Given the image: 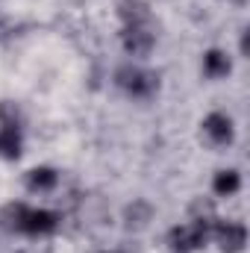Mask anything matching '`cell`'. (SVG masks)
I'll list each match as a JSON object with an SVG mask.
<instances>
[{
	"label": "cell",
	"instance_id": "6da1fadb",
	"mask_svg": "<svg viewBox=\"0 0 250 253\" xmlns=\"http://www.w3.org/2000/svg\"><path fill=\"white\" fill-rule=\"evenodd\" d=\"M121 18H124V30H121L124 50L129 56H147L156 44L147 6L141 0H121Z\"/></svg>",
	"mask_w": 250,
	"mask_h": 253
},
{
	"label": "cell",
	"instance_id": "7a4b0ae2",
	"mask_svg": "<svg viewBox=\"0 0 250 253\" xmlns=\"http://www.w3.org/2000/svg\"><path fill=\"white\" fill-rule=\"evenodd\" d=\"M6 215H9V227L24 236H50V233H56V227L62 221L59 212H53V209H36V206H24V203L9 206Z\"/></svg>",
	"mask_w": 250,
	"mask_h": 253
},
{
	"label": "cell",
	"instance_id": "3957f363",
	"mask_svg": "<svg viewBox=\"0 0 250 253\" xmlns=\"http://www.w3.org/2000/svg\"><path fill=\"white\" fill-rule=\"evenodd\" d=\"M212 221L215 218H194L188 224H180L168 233V248L171 253H194L200 251L209 236H212Z\"/></svg>",
	"mask_w": 250,
	"mask_h": 253
},
{
	"label": "cell",
	"instance_id": "277c9868",
	"mask_svg": "<svg viewBox=\"0 0 250 253\" xmlns=\"http://www.w3.org/2000/svg\"><path fill=\"white\" fill-rule=\"evenodd\" d=\"M115 83H118V88H121L124 94L135 97V100H147V97H153V94L159 91V77L150 74V71H144V68H138V65H124V68H118Z\"/></svg>",
	"mask_w": 250,
	"mask_h": 253
},
{
	"label": "cell",
	"instance_id": "5b68a950",
	"mask_svg": "<svg viewBox=\"0 0 250 253\" xmlns=\"http://www.w3.org/2000/svg\"><path fill=\"white\" fill-rule=\"evenodd\" d=\"M215 245L224 253H242L248 245V227L239 221H212V236Z\"/></svg>",
	"mask_w": 250,
	"mask_h": 253
},
{
	"label": "cell",
	"instance_id": "8992f818",
	"mask_svg": "<svg viewBox=\"0 0 250 253\" xmlns=\"http://www.w3.org/2000/svg\"><path fill=\"white\" fill-rule=\"evenodd\" d=\"M203 138L212 144V147H227L233 138H236V126H233V118L224 115V112H212L203 118Z\"/></svg>",
	"mask_w": 250,
	"mask_h": 253
},
{
	"label": "cell",
	"instance_id": "52a82bcc",
	"mask_svg": "<svg viewBox=\"0 0 250 253\" xmlns=\"http://www.w3.org/2000/svg\"><path fill=\"white\" fill-rule=\"evenodd\" d=\"M230 71H233V62H230V56H227L224 50H218V47L206 50V56H203V74H206L209 80H221V77H227Z\"/></svg>",
	"mask_w": 250,
	"mask_h": 253
},
{
	"label": "cell",
	"instance_id": "ba28073f",
	"mask_svg": "<svg viewBox=\"0 0 250 253\" xmlns=\"http://www.w3.org/2000/svg\"><path fill=\"white\" fill-rule=\"evenodd\" d=\"M0 153L9 159H15L21 153V132H18V124L12 118H6L0 124Z\"/></svg>",
	"mask_w": 250,
	"mask_h": 253
},
{
	"label": "cell",
	"instance_id": "9c48e42d",
	"mask_svg": "<svg viewBox=\"0 0 250 253\" xmlns=\"http://www.w3.org/2000/svg\"><path fill=\"white\" fill-rule=\"evenodd\" d=\"M242 189V174L236 168H227V171H218L215 180H212V191L218 197H233L236 191Z\"/></svg>",
	"mask_w": 250,
	"mask_h": 253
},
{
	"label": "cell",
	"instance_id": "30bf717a",
	"mask_svg": "<svg viewBox=\"0 0 250 253\" xmlns=\"http://www.w3.org/2000/svg\"><path fill=\"white\" fill-rule=\"evenodd\" d=\"M56 183H59V174H56V168H50V165L33 168V171L27 174V186H30V191H50Z\"/></svg>",
	"mask_w": 250,
	"mask_h": 253
},
{
	"label": "cell",
	"instance_id": "8fae6325",
	"mask_svg": "<svg viewBox=\"0 0 250 253\" xmlns=\"http://www.w3.org/2000/svg\"><path fill=\"white\" fill-rule=\"evenodd\" d=\"M227 3H236V6H245V0H227Z\"/></svg>",
	"mask_w": 250,
	"mask_h": 253
},
{
	"label": "cell",
	"instance_id": "7c38bea8",
	"mask_svg": "<svg viewBox=\"0 0 250 253\" xmlns=\"http://www.w3.org/2000/svg\"><path fill=\"white\" fill-rule=\"evenodd\" d=\"M106 253H118V251H106Z\"/></svg>",
	"mask_w": 250,
	"mask_h": 253
}]
</instances>
